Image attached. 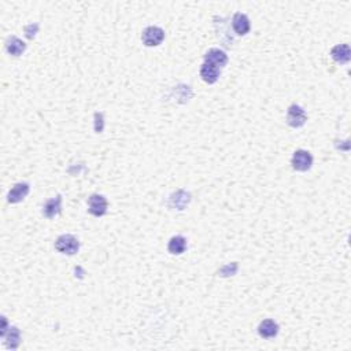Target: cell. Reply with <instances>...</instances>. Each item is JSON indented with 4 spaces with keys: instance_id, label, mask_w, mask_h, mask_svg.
<instances>
[{
    "instance_id": "cell-1",
    "label": "cell",
    "mask_w": 351,
    "mask_h": 351,
    "mask_svg": "<svg viewBox=\"0 0 351 351\" xmlns=\"http://www.w3.org/2000/svg\"><path fill=\"white\" fill-rule=\"evenodd\" d=\"M55 249L60 254L66 255H74L80 249V242L76 236L73 235H62L59 236L55 242Z\"/></svg>"
},
{
    "instance_id": "cell-2",
    "label": "cell",
    "mask_w": 351,
    "mask_h": 351,
    "mask_svg": "<svg viewBox=\"0 0 351 351\" xmlns=\"http://www.w3.org/2000/svg\"><path fill=\"white\" fill-rule=\"evenodd\" d=\"M165 39V30L158 26H148L143 30L142 40L147 47H157Z\"/></svg>"
},
{
    "instance_id": "cell-3",
    "label": "cell",
    "mask_w": 351,
    "mask_h": 351,
    "mask_svg": "<svg viewBox=\"0 0 351 351\" xmlns=\"http://www.w3.org/2000/svg\"><path fill=\"white\" fill-rule=\"evenodd\" d=\"M308 121V116L303 108L298 104H291L287 112V122L292 128H300Z\"/></svg>"
},
{
    "instance_id": "cell-4",
    "label": "cell",
    "mask_w": 351,
    "mask_h": 351,
    "mask_svg": "<svg viewBox=\"0 0 351 351\" xmlns=\"http://www.w3.org/2000/svg\"><path fill=\"white\" fill-rule=\"evenodd\" d=\"M292 167L298 171H306L309 170L313 165V157L309 151L298 150L294 152L292 157Z\"/></svg>"
},
{
    "instance_id": "cell-5",
    "label": "cell",
    "mask_w": 351,
    "mask_h": 351,
    "mask_svg": "<svg viewBox=\"0 0 351 351\" xmlns=\"http://www.w3.org/2000/svg\"><path fill=\"white\" fill-rule=\"evenodd\" d=\"M88 207H90L88 210H90L91 214L95 215V217H102L107 211V201L103 195L94 193L88 199Z\"/></svg>"
},
{
    "instance_id": "cell-6",
    "label": "cell",
    "mask_w": 351,
    "mask_h": 351,
    "mask_svg": "<svg viewBox=\"0 0 351 351\" xmlns=\"http://www.w3.org/2000/svg\"><path fill=\"white\" fill-rule=\"evenodd\" d=\"M205 62L206 63H211L217 66V68L223 69L225 64L228 63V56L227 54L218 48H211L210 51H207V54L205 55Z\"/></svg>"
},
{
    "instance_id": "cell-7",
    "label": "cell",
    "mask_w": 351,
    "mask_h": 351,
    "mask_svg": "<svg viewBox=\"0 0 351 351\" xmlns=\"http://www.w3.org/2000/svg\"><path fill=\"white\" fill-rule=\"evenodd\" d=\"M29 184L28 183H18L10 189L9 195H7V201L10 203H18V202L24 201L26 198V195L29 193Z\"/></svg>"
},
{
    "instance_id": "cell-8",
    "label": "cell",
    "mask_w": 351,
    "mask_h": 351,
    "mask_svg": "<svg viewBox=\"0 0 351 351\" xmlns=\"http://www.w3.org/2000/svg\"><path fill=\"white\" fill-rule=\"evenodd\" d=\"M220 74H221V69L214 66V64L203 62L201 68V77L203 78V81L209 82V84H214L218 80Z\"/></svg>"
},
{
    "instance_id": "cell-9",
    "label": "cell",
    "mask_w": 351,
    "mask_h": 351,
    "mask_svg": "<svg viewBox=\"0 0 351 351\" xmlns=\"http://www.w3.org/2000/svg\"><path fill=\"white\" fill-rule=\"evenodd\" d=\"M258 334L264 339H272L274 336H277L278 334V325L277 322L273 320H264L261 321L259 326H258Z\"/></svg>"
},
{
    "instance_id": "cell-10",
    "label": "cell",
    "mask_w": 351,
    "mask_h": 351,
    "mask_svg": "<svg viewBox=\"0 0 351 351\" xmlns=\"http://www.w3.org/2000/svg\"><path fill=\"white\" fill-rule=\"evenodd\" d=\"M232 26H233V30L236 32V34H239V36L247 34L250 30L249 17L242 13L235 14V15H233V19H232Z\"/></svg>"
},
{
    "instance_id": "cell-11",
    "label": "cell",
    "mask_w": 351,
    "mask_h": 351,
    "mask_svg": "<svg viewBox=\"0 0 351 351\" xmlns=\"http://www.w3.org/2000/svg\"><path fill=\"white\" fill-rule=\"evenodd\" d=\"M60 209H62V198L58 195L56 198H52L46 202V205L43 206V214L47 218H54L55 215L59 214Z\"/></svg>"
},
{
    "instance_id": "cell-12",
    "label": "cell",
    "mask_w": 351,
    "mask_h": 351,
    "mask_svg": "<svg viewBox=\"0 0 351 351\" xmlns=\"http://www.w3.org/2000/svg\"><path fill=\"white\" fill-rule=\"evenodd\" d=\"M331 55H332L335 62H338V63H348V60H350V55H351L350 47H348L347 44L336 46V47L332 48Z\"/></svg>"
},
{
    "instance_id": "cell-13",
    "label": "cell",
    "mask_w": 351,
    "mask_h": 351,
    "mask_svg": "<svg viewBox=\"0 0 351 351\" xmlns=\"http://www.w3.org/2000/svg\"><path fill=\"white\" fill-rule=\"evenodd\" d=\"M187 249V239L183 237V236H174L171 237L169 244H167V250L169 253L173 254V255H180L183 254Z\"/></svg>"
},
{
    "instance_id": "cell-14",
    "label": "cell",
    "mask_w": 351,
    "mask_h": 351,
    "mask_svg": "<svg viewBox=\"0 0 351 351\" xmlns=\"http://www.w3.org/2000/svg\"><path fill=\"white\" fill-rule=\"evenodd\" d=\"M25 43L22 40L18 39V37H10L7 40V43H6V50L9 51V54H11L14 56L21 55L22 52L25 51Z\"/></svg>"
},
{
    "instance_id": "cell-15",
    "label": "cell",
    "mask_w": 351,
    "mask_h": 351,
    "mask_svg": "<svg viewBox=\"0 0 351 351\" xmlns=\"http://www.w3.org/2000/svg\"><path fill=\"white\" fill-rule=\"evenodd\" d=\"M9 339L10 340H7V344H9L10 348H17L19 346V343H21V334H19L18 328H15V326L10 328Z\"/></svg>"
}]
</instances>
